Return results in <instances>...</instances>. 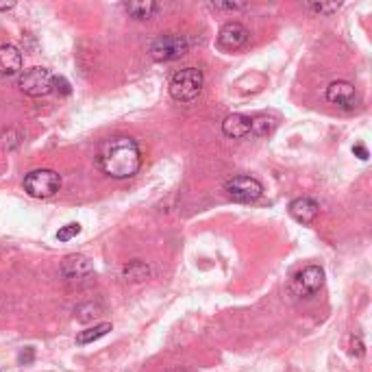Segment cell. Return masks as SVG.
<instances>
[{
	"label": "cell",
	"mask_w": 372,
	"mask_h": 372,
	"mask_svg": "<svg viewBox=\"0 0 372 372\" xmlns=\"http://www.w3.org/2000/svg\"><path fill=\"white\" fill-rule=\"evenodd\" d=\"M13 7H16V3H3V5H0V11H9Z\"/></svg>",
	"instance_id": "25"
},
{
	"label": "cell",
	"mask_w": 372,
	"mask_h": 372,
	"mask_svg": "<svg viewBox=\"0 0 372 372\" xmlns=\"http://www.w3.org/2000/svg\"><path fill=\"white\" fill-rule=\"evenodd\" d=\"M324 285V270L320 266H307L294 277V292L298 296H311Z\"/></svg>",
	"instance_id": "9"
},
{
	"label": "cell",
	"mask_w": 372,
	"mask_h": 372,
	"mask_svg": "<svg viewBox=\"0 0 372 372\" xmlns=\"http://www.w3.org/2000/svg\"><path fill=\"white\" fill-rule=\"evenodd\" d=\"M33 357H35V351L29 347V349H24V351L20 353V362H22V364H31Z\"/></svg>",
	"instance_id": "24"
},
{
	"label": "cell",
	"mask_w": 372,
	"mask_h": 372,
	"mask_svg": "<svg viewBox=\"0 0 372 372\" xmlns=\"http://www.w3.org/2000/svg\"><path fill=\"white\" fill-rule=\"evenodd\" d=\"M22 70V52L13 44L0 46V74L11 76Z\"/></svg>",
	"instance_id": "12"
},
{
	"label": "cell",
	"mask_w": 372,
	"mask_h": 372,
	"mask_svg": "<svg viewBox=\"0 0 372 372\" xmlns=\"http://www.w3.org/2000/svg\"><path fill=\"white\" fill-rule=\"evenodd\" d=\"M313 13H320V16H329V13H335L342 5L340 3H309L307 5Z\"/></svg>",
	"instance_id": "20"
},
{
	"label": "cell",
	"mask_w": 372,
	"mask_h": 372,
	"mask_svg": "<svg viewBox=\"0 0 372 372\" xmlns=\"http://www.w3.org/2000/svg\"><path fill=\"white\" fill-rule=\"evenodd\" d=\"M187 50H189V41L185 35L163 33L150 41V54H153V59H157V61L181 59L183 54H187Z\"/></svg>",
	"instance_id": "4"
},
{
	"label": "cell",
	"mask_w": 372,
	"mask_h": 372,
	"mask_svg": "<svg viewBox=\"0 0 372 372\" xmlns=\"http://www.w3.org/2000/svg\"><path fill=\"white\" fill-rule=\"evenodd\" d=\"M74 313H76L79 322H92V320H96L101 316V307L94 305V302H83V305H79L74 309Z\"/></svg>",
	"instance_id": "17"
},
{
	"label": "cell",
	"mask_w": 372,
	"mask_h": 372,
	"mask_svg": "<svg viewBox=\"0 0 372 372\" xmlns=\"http://www.w3.org/2000/svg\"><path fill=\"white\" fill-rule=\"evenodd\" d=\"M52 74L50 70H46V68H29V70H24L20 74V81L18 85L20 90L26 94V96H33V99H39V96H46L52 92Z\"/></svg>",
	"instance_id": "5"
},
{
	"label": "cell",
	"mask_w": 372,
	"mask_h": 372,
	"mask_svg": "<svg viewBox=\"0 0 372 372\" xmlns=\"http://www.w3.org/2000/svg\"><path fill=\"white\" fill-rule=\"evenodd\" d=\"M287 211H289V216L296 220V223H300V225H311L313 220L318 218L320 207H318V203H316L313 198L300 196V198H294L292 203H289Z\"/></svg>",
	"instance_id": "11"
},
{
	"label": "cell",
	"mask_w": 372,
	"mask_h": 372,
	"mask_svg": "<svg viewBox=\"0 0 372 372\" xmlns=\"http://www.w3.org/2000/svg\"><path fill=\"white\" fill-rule=\"evenodd\" d=\"M327 101L342 109H353L357 105V92L349 81H333L327 87Z\"/></svg>",
	"instance_id": "10"
},
{
	"label": "cell",
	"mask_w": 372,
	"mask_h": 372,
	"mask_svg": "<svg viewBox=\"0 0 372 372\" xmlns=\"http://www.w3.org/2000/svg\"><path fill=\"white\" fill-rule=\"evenodd\" d=\"M205 76L198 68H183L170 79V96L178 103H192L203 92Z\"/></svg>",
	"instance_id": "2"
},
{
	"label": "cell",
	"mask_w": 372,
	"mask_h": 372,
	"mask_svg": "<svg viewBox=\"0 0 372 372\" xmlns=\"http://www.w3.org/2000/svg\"><path fill=\"white\" fill-rule=\"evenodd\" d=\"M109 331H112V322H101V324H94L92 329L81 331V333L76 335V342H79V344H92V342H96V340H101L103 335H107Z\"/></svg>",
	"instance_id": "16"
},
{
	"label": "cell",
	"mask_w": 372,
	"mask_h": 372,
	"mask_svg": "<svg viewBox=\"0 0 372 372\" xmlns=\"http://www.w3.org/2000/svg\"><path fill=\"white\" fill-rule=\"evenodd\" d=\"M225 192L229 194V198H233L236 203H255L261 198V194H264V185L253 176L240 174V176L229 178L225 185Z\"/></svg>",
	"instance_id": "6"
},
{
	"label": "cell",
	"mask_w": 372,
	"mask_h": 372,
	"mask_svg": "<svg viewBox=\"0 0 372 372\" xmlns=\"http://www.w3.org/2000/svg\"><path fill=\"white\" fill-rule=\"evenodd\" d=\"M122 277L127 281H131V283H142V281H146L150 277V266L146 264V261L133 259L122 268Z\"/></svg>",
	"instance_id": "15"
},
{
	"label": "cell",
	"mask_w": 372,
	"mask_h": 372,
	"mask_svg": "<svg viewBox=\"0 0 372 372\" xmlns=\"http://www.w3.org/2000/svg\"><path fill=\"white\" fill-rule=\"evenodd\" d=\"M124 9H127V13L135 20H150L161 7L153 3V0H131V3L124 5Z\"/></svg>",
	"instance_id": "14"
},
{
	"label": "cell",
	"mask_w": 372,
	"mask_h": 372,
	"mask_svg": "<svg viewBox=\"0 0 372 372\" xmlns=\"http://www.w3.org/2000/svg\"><path fill=\"white\" fill-rule=\"evenodd\" d=\"M52 90H57V92H61V94H70L72 90H70V83H68L63 76H54L52 79Z\"/></svg>",
	"instance_id": "22"
},
{
	"label": "cell",
	"mask_w": 372,
	"mask_h": 372,
	"mask_svg": "<svg viewBox=\"0 0 372 372\" xmlns=\"http://www.w3.org/2000/svg\"><path fill=\"white\" fill-rule=\"evenodd\" d=\"M248 41V29L240 22H227L223 24V29L218 31L216 46L223 52H236L246 46Z\"/></svg>",
	"instance_id": "7"
},
{
	"label": "cell",
	"mask_w": 372,
	"mask_h": 372,
	"mask_svg": "<svg viewBox=\"0 0 372 372\" xmlns=\"http://www.w3.org/2000/svg\"><path fill=\"white\" fill-rule=\"evenodd\" d=\"M101 170L112 178H131L142 168V150L129 135H114L99 150Z\"/></svg>",
	"instance_id": "1"
},
{
	"label": "cell",
	"mask_w": 372,
	"mask_h": 372,
	"mask_svg": "<svg viewBox=\"0 0 372 372\" xmlns=\"http://www.w3.org/2000/svg\"><path fill=\"white\" fill-rule=\"evenodd\" d=\"M353 153H355L357 157H360L362 161L368 159V148H366L364 144H355V146H353Z\"/></svg>",
	"instance_id": "23"
},
{
	"label": "cell",
	"mask_w": 372,
	"mask_h": 372,
	"mask_svg": "<svg viewBox=\"0 0 372 372\" xmlns=\"http://www.w3.org/2000/svg\"><path fill=\"white\" fill-rule=\"evenodd\" d=\"M59 272L65 281L81 283V281H87L94 277V266L85 255H68L61 261Z\"/></svg>",
	"instance_id": "8"
},
{
	"label": "cell",
	"mask_w": 372,
	"mask_h": 372,
	"mask_svg": "<svg viewBox=\"0 0 372 372\" xmlns=\"http://www.w3.org/2000/svg\"><path fill=\"white\" fill-rule=\"evenodd\" d=\"M209 7L216 9V11H242L246 5L244 3H214Z\"/></svg>",
	"instance_id": "21"
},
{
	"label": "cell",
	"mask_w": 372,
	"mask_h": 372,
	"mask_svg": "<svg viewBox=\"0 0 372 372\" xmlns=\"http://www.w3.org/2000/svg\"><path fill=\"white\" fill-rule=\"evenodd\" d=\"M59 189H61V176L54 170L41 168L24 176V192L31 198H50Z\"/></svg>",
	"instance_id": "3"
},
{
	"label": "cell",
	"mask_w": 372,
	"mask_h": 372,
	"mask_svg": "<svg viewBox=\"0 0 372 372\" xmlns=\"http://www.w3.org/2000/svg\"><path fill=\"white\" fill-rule=\"evenodd\" d=\"M349 355L351 357H357V360H362V357L366 355V347L360 335H349Z\"/></svg>",
	"instance_id": "18"
},
{
	"label": "cell",
	"mask_w": 372,
	"mask_h": 372,
	"mask_svg": "<svg viewBox=\"0 0 372 372\" xmlns=\"http://www.w3.org/2000/svg\"><path fill=\"white\" fill-rule=\"evenodd\" d=\"M81 233V225L79 223H70V225H65L57 231V240L59 242H70L72 238H76Z\"/></svg>",
	"instance_id": "19"
},
{
	"label": "cell",
	"mask_w": 372,
	"mask_h": 372,
	"mask_svg": "<svg viewBox=\"0 0 372 372\" xmlns=\"http://www.w3.org/2000/svg\"><path fill=\"white\" fill-rule=\"evenodd\" d=\"M251 120L253 118L244 114H231L223 122V133L227 137H233V140H242V137L251 135Z\"/></svg>",
	"instance_id": "13"
}]
</instances>
